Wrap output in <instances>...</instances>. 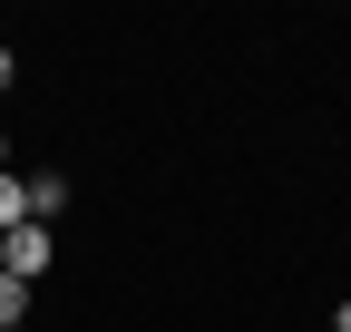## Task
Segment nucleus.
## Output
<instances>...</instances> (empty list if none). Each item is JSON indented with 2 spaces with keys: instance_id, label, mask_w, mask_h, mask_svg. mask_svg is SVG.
<instances>
[{
  "instance_id": "obj_2",
  "label": "nucleus",
  "mask_w": 351,
  "mask_h": 332,
  "mask_svg": "<svg viewBox=\"0 0 351 332\" xmlns=\"http://www.w3.org/2000/svg\"><path fill=\"white\" fill-rule=\"evenodd\" d=\"M59 205H69V176H29V225H59Z\"/></svg>"
},
{
  "instance_id": "obj_5",
  "label": "nucleus",
  "mask_w": 351,
  "mask_h": 332,
  "mask_svg": "<svg viewBox=\"0 0 351 332\" xmlns=\"http://www.w3.org/2000/svg\"><path fill=\"white\" fill-rule=\"evenodd\" d=\"M0 98H10V49H0Z\"/></svg>"
},
{
  "instance_id": "obj_6",
  "label": "nucleus",
  "mask_w": 351,
  "mask_h": 332,
  "mask_svg": "<svg viewBox=\"0 0 351 332\" xmlns=\"http://www.w3.org/2000/svg\"><path fill=\"white\" fill-rule=\"evenodd\" d=\"M332 322H341V332H351V303H341V313H332Z\"/></svg>"
},
{
  "instance_id": "obj_1",
  "label": "nucleus",
  "mask_w": 351,
  "mask_h": 332,
  "mask_svg": "<svg viewBox=\"0 0 351 332\" xmlns=\"http://www.w3.org/2000/svg\"><path fill=\"white\" fill-rule=\"evenodd\" d=\"M0 274H20V283L49 274V225H10L0 235Z\"/></svg>"
},
{
  "instance_id": "obj_4",
  "label": "nucleus",
  "mask_w": 351,
  "mask_h": 332,
  "mask_svg": "<svg viewBox=\"0 0 351 332\" xmlns=\"http://www.w3.org/2000/svg\"><path fill=\"white\" fill-rule=\"evenodd\" d=\"M20 313H29V283H20V274H0V332H20Z\"/></svg>"
},
{
  "instance_id": "obj_3",
  "label": "nucleus",
  "mask_w": 351,
  "mask_h": 332,
  "mask_svg": "<svg viewBox=\"0 0 351 332\" xmlns=\"http://www.w3.org/2000/svg\"><path fill=\"white\" fill-rule=\"evenodd\" d=\"M10 225H29V186L10 176V166H0V235H10Z\"/></svg>"
}]
</instances>
